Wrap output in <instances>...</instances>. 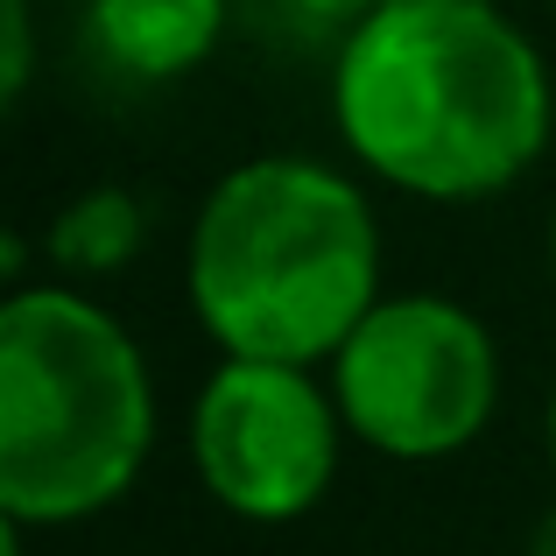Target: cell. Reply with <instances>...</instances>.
I'll list each match as a JSON object with an SVG mask.
<instances>
[{
	"instance_id": "obj_1",
	"label": "cell",
	"mask_w": 556,
	"mask_h": 556,
	"mask_svg": "<svg viewBox=\"0 0 556 556\" xmlns=\"http://www.w3.org/2000/svg\"><path fill=\"white\" fill-rule=\"evenodd\" d=\"M331 121L367 177L402 198L479 204L549 149V64L507 8L388 0L339 42Z\"/></svg>"
},
{
	"instance_id": "obj_2",
	"label": "cell",
	"mask_w": 556,
	"mask_h": 556,
	"mask_svg": "<svg viewBox=\"0 0 556 556\" xmlns=\"http://www.w3.org/2000/svg\"><path fill=\"white\" fill-rule=\"evenodd\" d=\"M184 289L218 359L331 367L380 303V218L345 169L254 155L204 190Z\"/></svg>"
},
{
	"instance_id": "obj_3",
	"label": "cell",
	"mask_w": 556,
	"mask_h": 556,
	"mask_svg": "<svg viewBox=\"0 0 556 556\" xmlns=\"http://www.w3.org/2000/svg\"><path fill=\"white\" fill-rule=\"evenodd\" d=\"M155 451V380L135 331L71 282L0 303V521L71 529L135 493Z\"/></svg>"
},
{
	"instance_id": "obj_4",
	"label": "cell",
	"mask_w": 556,
	"mask_h": 556,
	"mask_svg": "<svg viewBox=\"0 0 556 556\" xmlns=\"http://www.w3.org/2000/svg\"><path fill=\"white\" fill-rule=\"evenodd\" d=\"M331 394L353 444L394 465H437L493 422L501 345L451 296H380L331 359Z\"/></svg>"
},
{
	"instance_id": "obj_5",
	"label": "cell",
	"mask_w": 556,
	"mask_h": 556,
	"mask_svg": "<svg viewBox=\"0 0 556 556\" xmlns=\"http://www.w3.org/2000/svg\"><path fill=\"white\" fill-rule=\"evenodd\" d=\"M345 416L317 367L218 359L190 402V465L240 521H296L339 479Z\"/></svg>"
},
{
	"instance_id": "obj_6",
	"label": "cell",
	"mask_w": 556,
	"mask_h": 556,
	"mask_svg": "<svg viewBox=\"0 0 556 556\" xmlns=\"http://www.w3.org/2000/svg\"><path fill=\"white\" fill-rule=\"evenodd\" d=\"M226 0H85V42L113 78H190L226 42Z\"/></svg>"
},
{
	"instance_id": "obj_7",
	"label": "cell",
	"mask_w": 556,
	"mask_h": 556,
	"mask_svg": "<svg viewBox=\"0 0 556 556\" xmlns=\"http://www.w3.org/2000/svg\"><path fill=\"white\" fill-rule=\"evenodd\" d=\"M141 240H149V212L121 184L85 190L50 218V261L71 275H121L141 254Z\"/></svg>"
},
{
	"instance_id": "obj_8",
	"label": "cell",
	"mask_w": 556,
	"mask_h": 556,
	"mask_svg": "<svg viewBox=\"0 0 556 556\" xmlns=\"http://www.w3.org/2000/svg\"><path fill=\"white\" fill-rule=\"evenodd\" d=\"M28 78H36V8L28 0H0V99L22 106Z\"/></svg>"
},
{
	"instance_id": "obj_9",
	"label": "cell",
	"mask_w": 556,
	"mask_h": 556,
	"mask_svg": "<svg viewBox=\"0 0 556 556\" xmlns=\"http://www.w3.org/2000/svg\"><path fill=\"white\" fill-rule=\"evenodd\" d=\"M388 8V0H289V14H296L303 28H331V36H353L359 22H367V14H380Z\"/></svg>"
},
{
	"instance_id": "obj_10",
	"label": "cell",
	"mask_w": 556,
	"mask_h": 556,
	"mask_svg": "<svg viewBox=\"0 0 556 556\" xmlns=\"http://www.w3.org/2000/svg\"><path fill=\"white\" fill-rule=\"evenodd\" d=\"M529 556H556V507L543 521H535V535H529Z\"/></svg>"
},
{
	"instance_id": "obj_11",
	"label": "cell",
	"mask_w": 556,
	"mask_h": 556,
	"mask_svg": "<svg viewBox=\"0 0 556 556\" xmlns=\"http://www.w3.org/2000/svg\"><path fill=\"white\" fill-rule=\"evenodd\" d=\"M543 451H549V472H556V388H549V408H543Z\"/></svg>"
},
{
	"instance_id": "obj_12",
	"label": "cell",
	"mask_w": 556,
	"mask_h": 556,
	"mask_svg": "<svg viewBox=\"0 0 556 556\" xmlns=\"http://www.w3.org/2000/svg\"><path fill=\"white\" fill-rule=\"evenodd\" d=\"M549 268H556V218H549Z\"/></svg>"
},
{
	"instance_id": "obj_13",
	"label": "cell",
	"mask_w": 556,
	"mask_h": 556,
	"mask_svg": "<svg viewBox=\"0 0 556 556\" xmlns=\"http://www.w3.org/2000/svg\"><path fill=\"white\" fill-rule=\"evenodd\" d=\"M472 8H507V0H472Z\"/></svg>"
}]
</instances>
